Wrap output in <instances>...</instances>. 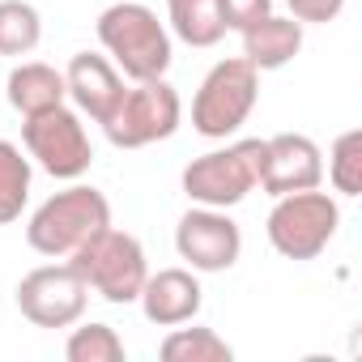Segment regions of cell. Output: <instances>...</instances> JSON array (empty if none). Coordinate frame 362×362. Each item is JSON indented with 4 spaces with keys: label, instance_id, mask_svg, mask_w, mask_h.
Instances as JSON below:
<instances>
[{
    "label": "cell",
    "instance_id": "cell-13",
    "mask_svg": "<svg viewBox=\"0 0 362 362\" xmlns=\"http://www.w3.org/2000/svg\"><path fill=\"white\" fill-rule=\"evenodd\" d=\"M64 90H69V98L77 103V111L81 115H90L94 124H103L111 111H115V103L124 98V73L107 60V56H94V52H77L73 60H69V69H64Z\"/></svg>",
    "mask_w": 362,
    "mask_h": 362
},
{
    "label": "cell",
    "instance_id": "cell-10",
    "mask_svg": "<svg viewBox=\"0 0 362 362\" xmlns=\"http://www.w3.org/2000/svg\"><path fill=\"white\" fill-rule=\"evenodd\" d=\"M175 252L192 273H226L243 256V230L226 209L197 205L175 226Z\"/></svg>",
    "mask_w": 362,
    "mask_h": 362
},
{
    "label": "cell",
    "instance_id": "cell-6",
    "mask_svg": "<svg viewBox=\"0 0 362 362\" xmlns=\"http://www.w3.org/2000/svg\"><path fill=\"white\" fill-rule=\"evenodd\" d=\"M337 226H341V209L320 188L273 197V209L264 222L273 252L286 260H315L337 239Z\"/></svg>",
    "mask_w": 362,
    "mask_h": 362
},
{
    "label": "cell",
    "instance_id": "cell-12",
    "mask_svg": "<svg viewBox=\"0 0 362 362\" xmlns=\"http://www.w3.org/2000/svg\"><path fill=\"white\" fill-rule=\"evenodd\" d=\"M141 311L149 324L158 328H175V324H192L201 315V303H205V290L197 281L192 269H158L145 277L141 286Z\"/></svg>",
    "mask_w": 362,
    "mask_h": 362
},
{
    "label": "cell",
    "instance_id": "cell-15",
    "mask_svg": "<svg viewBox=\"0 0 362 362\" xmlns=\"http://www.w3.org/2000/svg\"><path fill=\"white\" fill-rule=\"evenodd\" d=\"M9 107L26 119V115H39V111H52V107H60L64 98H69V90H64V73L60 69H52V64H43V60H26V64H18L13 73H9Z\"/></svg>",
    "mask_w": 362,
    "mask_h": 362
},
{
    "label": "cell",
    "instance_id": "cell-11",
    "mask_svg": "<svg viewBox=\"0 0 362 362\" xmlns=\"http://www.w3.org/2000/svg\"><path fill=\"white\" fill-rule=\"evenodd\" d=\"M324 184V153L303 132H277L264 141V166H260V188L269 197L307 192Z\"/></svg>",
    "mask_w": 362,
    "mask_h": 362
},
{
    "label": "cell",
    "instance_id": "cell-4",
    "mask_svg": "<svg viewBox=\"0 0 362 362\" xmlns=\"http://www.w3.org/2000/svg\"><path fill=\"white\" fill-rule=\"evenodd\" d=\"M69 264L77 269V277L107 303L115 307H128L141 298V286L149 277V264H145V247L136 235L128 230H98L86 247H77L69 256Z\"/></svg>",
    "mask_w": 362,
    "mask_h": 362
},
{
    "label": "cell",
    "instance_id": "cell-14",
    "mask_svg": "<svg viewBox=\"0 0 362 362\" xmlns=\"http://www.w3.org/2000/svg\"><path fill=\"white\" fill-rule=\"evenodd\" d=\"M298 52H303V22H294V18L269 13V18H260L256 26L243 30V60L256 73H277Z\"/></svg>",
    "mask_w": 362,
    "mask_h": 362
},
{
    "label": "cell",
    "instance_id": "cell-3",
    "mask_svg": "<svg viewBox=\"0 0 362 362\" xmlns=\"http://www.w3.org/2000/svg\"><path fill=\"white\" fill-rule=\"evenodd\" d=\"M260 166H264V141L252 136L192 158L179 175V184H184V197L192 205L235 209L239 201H247L252 188H260Z\"/></svg>",
    "mask_w": 362,
    "mask_h": 362
},
{
    "label": "cell",
    "instance_id": "cell-8",
    "mask_svg": "<svg viewBox=\"0 0 362 362\" xmlns=\"http://www.w3.org/2000/svg\"><path fill=\"white\" fill-rule=\"evenodd\" d=\"M26 153L52 175V179H81L94 166V145L86 136V124L73 107H52L22 119Z\"/></svg>",
    "mask_w": 362,
    "mask_h": 362
},
{
    "label": "cell",
    "instance_id": "cell-21",
    "mask_svg": "<svg viewBox=\"0 0 362 362\" xmlns=\"http://www.w3.org/2000/svg\"><path fill=\"white\" fill-rule=\"evenodd\" d=\"M328 184L341 197H358L362 192V128H349L332 141L328 149Z\"/></svg>",
    "mask_w": 362,
    "mask_h": 362
},
{
    "label": "cell",
    "instance_id": "cell-5",
    "mask_svg": "<svg viewBox=\"0 0 362 362\" xmlns=\"http://www.w3.org/2000/svg\"><path fill=\"white\" fill-rule=\"evenodd\" d=\"M256 98H260V73L243 56L218 60L192 98V128L209 141H226L247 124Z\"/></svg>",
    "mask_w": 362,
    "mask_h": 362
},
{
    "label": "cell",
    "instance_id": "cell-9",
    "mask_svg": "<svg viewBox=\"0 0 362 362\" xmlns=\"http://www.w3.org/2000/svg\"><path fill=\"white\" fill-rule=\"evenodd\" d=\"M86 303H90V286L77 277L69 260L30 269L18 281V311L35 328H73L86 315Z\"/></svg>",
    "mask_w": 362,
    "mask_h": 362
},
{
    "label": "cell",
    "instance_id": "cell-16",
    "mask_svg": "<svg viewBox=\"0 0 362 362\" xmlns=\"http://www.w3.org/2000/svg\"><path fill=\"white\" fill-rule=\"evenodd\" d=\"M166 13H170V30L188 47H214L226 35L218 18V0H166Z\"/></svg>",
    "mask_w": 362,
    "mask_h": 362
},
{
    "label": "cell",
    "instance_id": "cell-2",
    "mask_svg": "<svg viewBox=\"0 0 362 362\" xmlns=\"http://www.w3.org/2000/svg\"><path fill=\"white\" fill-rule=\"evenodd\" d=\"M111 226V201L90 188V184H73L56 197H47L35 214H30V226H26V243L39 252V256H52V260H69L77 247H86L98 230Z\"/></svg>",
    "mask_w": 362,
    "mask_h": 362
},
{
    "label": "cell",
    "instance_id": "cell-18",
    "mask_svg": "<svg viewBox=\"0 0 362 362\" xmlns=\"http://www.w3.org/2000/svg\"><path fill=\"white\" fill-rule=\"evenodd\" d=\"M158 354L162 362H230L235 358L226 337H218L214 328H179V324L170 337H162Z\"/></svg>",
    "mask_w": 362,
    "mask_h": 362
},
{
    "label": "cell",
    "instance_id": "cell-7",
    "mask_svg": "<svg viewBox=\"0 0 362 362\" xmlns=\"http://www.w3.org/2000/svg\"><path fill=\"white\" fill-rule=\"evenodd\" d=\"M179 119H184L179 90L166 77H153V81H132L124 90V98L115 103V111L98 128L107 132V141L115 149H145L153 141L175 136Z\"/></svg>",
    "mask_w": 362,
    "mask_h": 362
},
{
    "label": "cell",
    "instance_id": "cell-20",
    "mask_svg": "<svg viewBox=\"0 0 362 362\" xmlns=\"http://www.w3.org/2000/svg\"><path fill=\"white\" fill-rule=\"evenodd\" d=\"M64 358L69 362H124V341L111 324H81L69 332L64 341Z\"/></svg>",
    "mask_w": 362,
    "mask_h": 362
},
{
    "label": "cell",
    "instance_id": "cell-19",
    "mask_svg": "<svg viewBox=\"0 0 362 362\" xmlns=\"http://www.w3.org/2000/svg\"><path fill=\"white\" fill-rule=\"evenodd\" d=\"M43 39V18L26 0H0V56H30Z\"/></svg>",
    "mask_w": 362,
    "mask_h": 362
},
{
    "label": "cell",
    "instance_id": "cell-23",
    "mask_svg": "<svg viewBox=\"0 0 362 362\" xmlns=\"http://www.w3.org/2000/svg\"><path fill=\"white\" fill-rule=\"evenodd\" d=\"M290 5V18L303 22V26H328L341 18L345 9V0H286Z\"/></svg>",
    "mask_w": 362,
    "mask_h": 362
},
{
    "label": "cell",
    "instance_id": "cell-1",
    "mask_svg": "<svg viewBox=\"0 0 362 362\" xmlns=\"http://www.w3.org/2000/svg\"><path fill=\"white\" fill-rule=\"evenodd\" d=\"M98 43L128 81H153L170 69V35L141 0H119L98 13Z\"/></svg>",
    "mask_w": 362,
    "mask_h": 362
},
{
    "label": "cell",
    "instance_id": "cell-17",
    "mask_svg": "<svg viewBox=\"0 0 362 362\" xmlns=\"http://www.w3.org/2000/svg\"><path fill=\"white\" fill-rule=\"evenodd\" d=\"M26 201H30V158L13 141H0V226L18 222Z\"/></svg>",
    "mask_w": 362,
    "mask_h": 362
},
{
    "label": "cell",
    "instance_id": "cell-22",
    "mask_svg": "<svg viewBox=\"0 0 362 362\" xmlns=\"http://www.w3.org/2000/svg\"><path fill=\"white\" fill-rule=\"evenodd\" d=\"M273 13V0H218V18H222V30H247L256 26L260 18Z\"/></svg>",
    "mask_w": 362,
    "mask_h": 362
}]
</instances>
